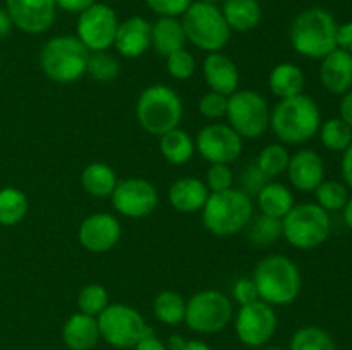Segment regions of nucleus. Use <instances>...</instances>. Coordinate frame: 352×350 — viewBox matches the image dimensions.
Returning <instances> with one entry per match:
<instances>
[{
  "label": "nucleus",
  "mask_w": 352,
  "mask_h": 350,
  "mask_svg": "<svg viewBox=\"0 0 352 350\" xmlns=\"http://www.w3.org/2000/svg\"><path fill=\"white\" fill-rule=\"evenodd\" d=\"M151 12L160 17H179L189 9L195 0H144Z\"/></svg>",
  "instance_id": "37998d69"
},
{
  "label": "nucleus",
  "mask_w": 352,
  "mask_h": 350,
  "mask_svg": "<svg viewBox=\"0 0 352 350\" xmlns=\"http://www.w3.org/2000/svg\"><path fill=\"white\" fill-rule=\"evenodd\" d=\"M140 126L153 136H164L179 127L182 120V100L170 86L153 84L143 89L136 103Z\"/></svg>",
  "instance_id": "0eeeda50"
},
{
  "label": "nucleus",
  "mask_w": 352,
  "mask_h": 350,
  "mask_svg": "<svg viewBox=\"0 0 352 350\" xmlns=\"http://www.w3.org/2000/svg\"><path fill=\"white\" fill-rule=\"evenodd\" d=\"M10 27H12V21L9 14L6 9H0V40H3L10 33Z\"/></svg>",
  "instance_id": "3c124183"
},
{
  "label": "nucleus",
  "mask_w": 352,
  "mask_h": 350,
  "mask_svg": "<svg viewBox=\"0 0 352 350\" xmlns=\"http://www.w3.org/2000/svg\"><path fill=\"white\" fill-rule=\"evenodd\" d=\"M253 218V202L250 194L241 189L212 192L203 206V225L219 237L239 233Z\"/></svg>",
  "instance_id": "20e7f679"
},
{
  "label": "nucleus",
  "mask_w": 352,
  "mask_h": 350,
  "mask_svg": "<svg viewBox=\"0 0 352 350\" xmlns=\"http://www.w3.org/2000/svg\"><path fill=\"white\" fill-rule=\"evenodd\" d=\"M258 297L270 305L292 304L301 292V271L298 264L282 254L267 256L253 273Z\"/></svg>",
  "instance_id": "7ed1b4c3"
},
{
  "label": "nucleus",
  "mask_w": 352,
  "mask_h": 350,
  "mask_svg": "<svg viewBox=\"0 0 352 350\" xmlns=\"http://www.w3.org/2000/svg\"><path fill=\"white\" fill-rule=\"evenodd\" d=\"M337 48L352 55V21L337 30Z\"/></svg>",
  "instance_id": "49530a36"
},
{
  "label": "nucleus",
  "mask_w": 352,
  "mask_h": 350,
  "mask_svg": "<svg viewBox=\"0 0 352 350\" xmlns=\"http://www.w3.org/2000/svg\"><path fill=\"white\" fill-rule=\"evenodd\" d=\"M289 350H336V343L325 329L305 326L294 333Z\"/></svg>",
  "instance_id": "473e14b6"
},
{
  "label": "nucleus",
  "mask_w": 352,
  "mask_h": 350,
  "mask_svg": "<svg viewBox=\"0 0 352 350\" xmlns=\"http://www.w3.org/2000/svg\"><path fill=\"white\" fill-rule=\"evenodd\" d=\"M234 174L229 165L213 163L206 174V187L212 192H222L232 187Z\"/></svg>",
  "instance_id": "a19ab883"
},
{
  "label": "nucleus",
  "mask_w": 352,
  "mask_h": 350,
  "mask_svg": "<svg viewBox=\"0 0 352 350\" xmlns=\"http://www.w3.org/2000/svg\"><path fill=\"white\" fill-rule=\"evenodd\" d=\"M184 343L186 340L179 335L170 336V340H168V347H170V350H181L182 347H184Z\"/></svg>",
  "instance_id": "864d4df0"
},
{
  "label": "nucleus",
  "mask_w": 352,
  "mask_h": 350,
  "mask_svg": "<svg viewBox=\"0 0 352 350\" xmlns=\"http://www.w3.org/2000/svg\"><path fill=\"white\" fill-rule=\"evenodd\" d=\"M208 196L206 184L196 177L177 178L168 189V202L181 213H196L203 209Z\"/></svg>",
  "instance_id": "4be33fe9"
},
{
  "label": "nucleus",
  "mask_w": 352,
  "mask_h": 350,
  "mask_svg": "<svg viewBox=\"0 0 352 350\" xmlns=\"http://www.w3.org/2000/svg\"><path fill=\"white\" fill-rule=\"evenodd\" d=\"M258 206L263 215L282 220L294 206V196L280 182H267L258 192Z\"/></svg>",
  "instance_id": "393cba45"
},
{
  "label": "nucleus",
  "mask_w": 352,
  "mask_h": 350,
  "mask_svg": "<svg viewBox=\"0 0 352 350\" xmlns=\"http://www.w3.org/2000/svg\"><path fill=\"white\" fill-rule=\"evenodd\" d=\"M95 2L96 0H55V5H57V9L65 10V12L81 14L82 10L91 7Z\"/></svg>",
  "instance_id": "a18cd8bd"
},
{
  "label": "nucleus",
  "mask_w": 352,
  "mask_h": 350,
  "mask_svg": "<svg viewBox=\"0 0 352 350\" xmlns=\"http://www.w3.org/2000/svg\"><path fill=\"white\" fill-rule=\"evenodd\" d=\"M270 106L263 95L253 89H237L227 102L229 126L243 139L261 137L270 127Z\"/></svg>",
  "instance_id": "1a4fd4ad"
},
{
  "label": "nucleus",
  "mask_w": 352,
  "mask_h": 350,
  "mask_svg": "<svg viewBox=\"0 0 352 350\" xmlns=\"http://www.w3.org/2000/svg\"><path fill=\"white\" fill-rule=\"evenodd\" d=\"M30 202L26 194L16 187L0 189V225L12 226L23 222Z\"/></svg>",
  "instance_id": "c756f323"
},
{
  "label": "nucleus",
  "mask_w": 352,
  "mask_h": 350,
  "mask_svg": "<svg viewBox=\"0 0 352 350\" xmlns=\"http://www.w3.org/2000/svg\"><path fill=\"white\" fill-rule=\"evenodd\" d=\"M93 79L100 82H110L119 78L120 64L113 55L105 51H93L88 58V69H86Z\"/></svg>",
  "instance_id": "e433bc0d"
},
{
  "label": "nucleus",
  "mask_w": 352,
  "mask_h": 350,
  "mask_svg": "<svg viewBox=\"0 0 352 350\" xmlns=\"http://www.w3.org/2000/svg\"><path fill=\"white\" fill-rule=\"evenodd\" d=\"M12 26L28 34L45 33L55 23V0H6Z\"/></svg>",
  "instance_id": "dca6fc26"
},
{
  "label": "nucleus",
  "mask_w": 352,
  "mask_h": 350,
  "mask_svg": "<svg viewBox=\"0 0 352 350\" xmlns=\"http://www.w3.org/2000/svg\"><path fill=\"white\" fill-rule=\"evenodd\" d=\"M100 336L117 349H131L153 329L146 326L143 316L126 304H109L98 314Z\"/></svg>",
  "instance_id": "9d476101"
},
{
  "label": "nucleus",
  "mask_w": 352,
  "mask_h": 350,
  "mask_svg": "<svg viewBox=\"0 0 352 350\" xmlns=\"http://www.w3.org/2000/svg\"><path fill=\"white\" fill-rule=\"evenodd\" d=\"M320 139L330 151H346L352 144V129L342 119H329L320 126Z\"/></svg>",
  "instance_id": "2f4dec72"
},
{
  "label": "nucleus",
  "mask_w": 352,
  "mask_h": 350,
  "mask_svg": "<svg viewBox=\"0 0 352 350\" xmlns=\"http://www.w3.org/2000/svg\"><path fill=\"white\" fill-rule=\"evenodd\" d=\"M88 48L71 34L52 38L40 51L41 71L58 84H71L81 79L88 69Z\"/></svg>",
  "instance_id": "39448f33"
},
{
  "label": "nucleus",
  "mask_w": 352,
  "mask_h": 350,
  "mask_svg": "<svg viewBox=\"0 0 352 350\" xmlns=\"http://www.w3.org/2000/svg\"><path fill=\"white\" fill-rule=\"evenodd\" d=\"M110 198L117 213L136 220L151 215L158 205L157 187L144 178H126L117 182Z\"/></svg>",
  "instance_id": "2eb2a0df"
},
{
  "label": "nucleus",
  "mask_w": 352,
  "mask_h": 350,
  "mask_svg": "<svg viewBox=\"0 0 352 350\" xmlns=\"http://www.w3.org/2000/svg\"><path fill=\"white\" fill-rule=\"evenodd\" d=\"M113 47L126 58L141 57L151 47V24L141 16L127 17L119 23Z\"/></svg>",
  "instance_id": "6ab92c4d"
},
{
  "label": "nucleus",
  "mask_w": 352,
  "mask_h": 350,
  "mask_svg": "<svg viewBox=\"0 0 352 350\" xmlns=\"http://www.w3.org/2000/svg\"><path fill=\"white\" fill-rule=\"evenodd\" d=\"M181 350H212L205 342L201 340H189V342L184 343Z\"/></svg>",
  "instance_id": "603ef678"
},
{
  "label": "nucleus",
  "mask_w": 352,
  "mask_h": 350,
  "mask_svg": "<svg viewBox=\"0 0 352 350\" xmlns=\"http://www.w3.org/2000/svg\"><path fill=\"white\" fill-rule=\"evenodd\" d=\"M100 329L95 316L76 312L62 328V340L71 350H91L98 343Z\"/></svg>",
  "instance_id": "5701e85b"
},
{
  "label": "nucleus",
  "mask_w": 352,
  "mask_h": 350,
  "mask_svg": "<svg viewBox=\"0 0 352 350\" xmlns=\"http://www.w3.org/2000/svg\"><path fill=\"white\" fill-rule=\"evenodd\" d=\"M261 350H282V349H278V347H267V349H261Z\"/></svg>",
  "instance_id": "6e6d98bb"
},
{
  "label": "nucleus",
  "mask_w": 352,
  "mask_h": 350,
  "mask_svg": "<svg viewBox=\"0 0 352 350\" xmlns=\"http://www.w3.org/2000/svg\"><path fill=\"white\" fill-rule=\"evenodd\" d=\"M167 71L168 74L179 81H186L191 78L196 71V60L188 50H177L167 57Z\"/></svg>",
  "instance_id": "58836bf2"
},
{
  "label": "nucleus",
  "mask_w": 352,
  "mask_h": 350,
  "mask_svg": "<svg viewBox=\"0 0 352 350\" xmlns=\"http://www.w3.org/2000/svg\"><path fill=\"white\" fill-rule=\"evenodd\" d=\"M117 182L119 180H117L116 172L109 165L100 163V161L89 163L81 174L82 189L89 196H95V198H109V196H112Z\"/></svg>",
  "instance_id": "cd10ccee"
},
{
  "label": "nucleus",
  "mask_w": 352,
  "mask_h": 350,
  "mask_svg": "<svg viewBox=\"0 0 352 350\" xmlns=\"http://www.w3.org/2000/svg\"><path fill=\"white\" fill-rule=\"evenodd\" d=\"M79 311L88 316H98L109 305V292L103 285L89 283L79 290L78 295Z\"/></svg>",
  "instance_id": "4c0bfd02"
},
{
  "label": "nucleus",
  "mask_w": 352,
  "mask_h": 350,
  "mask_svg": "<svg viewBox=\"0 0 352 350\" xmlns=\"http://www.w3.org/2000/svg\"><path fill=\"white\" fill-rule=\"evenodd\" d=\"M322 84L333 95H346L352 89V55L336 48L327 57L322 58L320 65Z\"/></svg>",
  "instance_id": "412c9836"
},
{
  "label": "nucleus",
  "mask_w": 352,
  "mask_h": 350,
  "mask_svg": "<svg viewBox=\"0 0 352 350\" xmlns=\"http://www.w3.org/2000/svg\"><path fill=\"white\" fill-rule=\"evenodd\" d=\"M195 144L196 151L212 165H230L243 154V137L229 124H212L203 127Z\"/></svg>",
  "instance_id": "4468645a"
},
{
  "label": "nucleus",
  "mask_w": 352,
  "mask_h": 350,
  "mask_svg": "<svg viewBox=\"0 0 352 350\" xmlns=\"http://www.w3.org/2000/svg\"><path fill=\"white\" fill-rule=\"evenodd\" d=\"M267 182H268V177L260 170L256 161H254V163L246 165V167L241 170V175H239L241 191H244L246 194H251V192L258 194L260 189L263 187Z\"/></svg>",
  "instance_id": "79ce46f5"
},
{
  "label": "nucleus",
  "mask_w": 352,
  "mask_h": 350,
  "mask_svg": "<svg viewBox=\"0 0 352 350\" xmlns=\"http://www.w3.org/2000/svg\"><path fill=\"white\" fill-rule=\"evenodd\" d=\"M160 137V151L168 163L184 165L195 154V141H192V137L186 130L179 129V127L168 130V132H165Z\"/></svg>",
  "instance_id": "c85d7f7f"
},
{
  "label": "nucleus",
  "mask_w": 352,
  "mask_h": 350,
  "mask_svg": "<svg viewBox=\"0 0 352 350\" xmlns=\"http://www.w3.org/2000/svg\"><path fill=\"white\" fill-rule=\"evenodd\" d=\"M342 161H340V170H342L344 182L349 189H352V144L346 151H342Z\"/></svg>",
  "instance_id": "de8ad7c7"
},
{
  "label": "nucleus",
  "mask_w": 352,
  "mask_h": 350,
  "mask_svg": "<svg viewBox=\"0 0 352 350\" xmlns=\"http://www.w3.org/2000/svg\"><path fill=\"white\" fill-rule=\"evenodd\" d=\"M336 17L322 7H311L296 16L292 21L291 45L299 55L308 58H323L337 48Z\"/></svg>",
  "instance_id": "f03ea898"
},
{
  "label": "nucleus",
  "mask_w": 352,
  "mask_h": 350,
  "mask_svg": "<svg viewBox=\"0 0 352 350\" xmlns=\"http://www.w3.org/2000/svg\"><path fill=\"white\" fill-rule=\"evenodd\" d=\"M232 297L236 299L241 305L258 301V290L253 278H239L232 287Z\"/></svg>",
  "instance_id": "c03bdc74"
},
{
  "label": "nucleus",
  "mask_w": 352,
  "mask_h": 350,
  "mask_svg": "<svg viewBox=\"0 0 352 350\" xmlns=\"http://www.w3.org/2000/svg\"><path fill=\"white\" fill-rule=\"evenodd\" d=\"M287 174L289 180L298 191L315 192L325 178V165L316 151L299 150L289 160Z\"/></svg>",
  "instance_id": "a211bd4d"
},
{
  "label": "nucleus",
  "mask_w": 352,
  "mask_h": 350,
  "mask_svg": "<svg viewBox=\"0 0 352 350\" xmlns=\"http://www.w3.org/2000/svg\"><path fill=\"white\" fill-rule=\"evenodd\" d=\"M203 75L210 89L220 95L230 96L239 88V71L229 55L222 51H212L203 62Z\"/></svg>",
  "instance_id": "aec40b11"
},
{
  "label": "nucleus",
  "mask_w": 352,
  "mask_h": 350,
  "mask_svg": "<svg viewBox=\"0 0 352 350\" xmlns=\"http://www.w3.org/2000/svg\"><path fill=\"white\" fill-rule=\"evenodd\" d=\"M282 235L296 249H316L330 235L329 211L313 202L292 206L282 218Z\"/></svg>",
  "instance_id": "6e6552de"
},
{
  "label": "nucleus",
  "mask_w": 352,
  "mask_h": 350,
  "mask_svg": "<svg viewBox=\"0 0 352 350\" xmlns=\"http://www.w3.org/2000/svg\"><path fill=\"white\" fill-rule=\"evenodd\" d=\"M153 311L158 321L165 325H179L184 321L186 301L181 294L174 290H164L155 297Z\"/></svg>",
  "instance_id": "7c9ffc66"
},
{
  "label": "nucleus",
  "mask_w": 352,
  "mask_h": 350,
  "mask_svg": "<svg viewBox=\"0 0 352 350\" xmlns=\"http://www.w3.org/2000/svg\"><path fill=\"white\" fill-rule=\"evenodd\" d=\"M322 126V113L315 100L306 95L284 98L270 113V127L284 144H302Z\"/></svg>",
  "instance_id": "f257e3e1"
},
{
  "label": "nucleus",
  "mask_w": 352,
  "mask_h": 350,
  "mask_svg": "<svg viewBox=\"0 0 352 350\" xmlns=\"http://www.w3.org/2000/svg\"><path fill=\"white\" fill-rule=\"evenodd\" d=\"M227 102H229V96L210 91L201 96L198 103V110L206 119H222L227 113Z\"/></svg>",
  "instance_id": "ea45409f"
},
{
  "label": "nucleus",
  "mask_w": 352,
  "mask_h": 350,
  "mask_svg": "<svg viewBox=\"0 0 352 350\" xmlns=\"http://www.w3.org/2000/svg\"><path fill=\"white\" fill-rule=\"evenodd\" d=\"M134 350H167V347L155 336V333H151V335L144 336L141 342H138L134 345Z\"/></svg>",
  "instance_id": "09e8293b"
},
{
  "label": "nucleus",
  "mask_w": 352,
  "mask_h": 350,
  "mask_svg": "<svg viewBox=\"0 0 352 350\" xmlns=\"http://www.w3.org/2000/svg\"><path fill=\"white\" fill-rule=\"evenodd\" d=\"M248 226H250L248 230L250 240L256 246H268L282 237V220L272 218L263 213L260 216H253Z\"/></svg>",
  "instance_id": "f704fd0d"
},
{
  "label": "nucleus",
  "mask_w": 352,
  "mask_h": 350,
  "mask_svg": "<svg viewBox=\"0 0 352 350\" xmlns=\"http://www.w3.org/2000/svg\"><path fill=\"white\" fill-rule=\"evenodd\" d=\"M186 33L177 17H160L151 24V47L158 55L167 58L174 51L182 50Z\"/></svg>",
  "instance_id": "b1692460"
},
{
  "label": "nucleus",
  "mask_w": 352,
  "mask_h": 350,
  "mask_svg": "<svg viewBox=\"0 0 352 350\" xmlns=\"http://www.w3.org/2000/svg\"><path fill=\"white\" fill-rule=\"evenodd\" d=\"M122 235L120 222L110 213H95L79 225V242L89 253H107L113 249Z\"/></svg>",
  "instance_id": "f3484780"
},
{
  "label": "nucleus",
  "mask_w": 352,
  "mask_h": 350,
  "mask_svg": "<svg viewBox=\"0 0 352 350\" xmlns=\"http://www.w3.org/2000/svg\"><path fill=\"white\" fill-rule=\"evenodd\" d=\"M117 27L119 17L116 10L107 3L95 2L79 14L76 36L89 51H105L113 45Z\"/></svg>",
  "instance_id": "f8f14e48"
},
{
  "label": "nucleus",
  "mask_w": 352,
  "mask_h": 350,
  "mask_svg": "<svg viewBox=\"0 0 352 350\" xmlns=\"http://www.w3.org/2000/svg\"><path fill=\"white\" fill-rule=\"evenodd\" d=\"M232 316V302L219 290H201L186 302L184 321L196 333L212 335L222 331Z\"/></svg>",
  "instance_id": "9b49d317"
},
{
  "label": "nucleus",
  "mask_w": 352,
  "mask_h": 350,
  "mask_svg": "<svg viewBox=\"0 0 352 350\" xmlns=\"http://www.w3.org/2000/svg\"><path fill=\"white\" fill-rule=\"evenodd\" d=\"M316 201L325 211H339L349 201V192L347 185L337 180H323L318 187L315 189Z\"/></svg>",
  "instance_id": "c9c22d12"
},
{
  "label": "nucleus",
  "mask_w": 352,
  "mask_h": 350,
  "mask_svg": "<svg viewBox=\"0 0 352 350\" xmlns=\"http://www.w3.org/2000/svg\"><path fill=\"white\" fill-rule=\"evenodd\" d=\"M289 160H291V154H289L287 148L284 144H268L263 150L260 151L256 158V165L260 167V170L270 177H278L280 174H284L287 170Z\"/></svg>",
  "instance_id": "72a5a7b5"
},
{
  "label": "nucleus",
  "mask_w": 352,
  "mask_h": 350,
  "mask_svg": "<svg viewBox=\"0 0 352 350\" xmlns=\"http://www.w3.org/2000/svg\"><path fill=\"white\" fill-rule=\"evenodd\" d=\"M340 119L352 129V89L344 95L342 102H340Z\"/></svg>",
  "instance_id": "8fccbe9b"
},
{
  "label": "nucleus",
  "mask_w": 352,
  "mask_h": 350,
  "mask_svg": "<svg viewBox=\"0 0 352 350\" xmlns=\"http://www.w3.org/2000/svg\"><path fill=\"white\" fill-rule=\"evenodd\" d=\"M186 40L205 51H220L230 40V27L222 10L208 0H198L182 14Z\"/></svg>",
  "instance_id": "423d86ee"
},
{
  "label": "nucleus",
  "mask_w": 352,
  "mask_h": 350,
  "mask_svg": "<svg viewBox=\"0 0 352 350\" xmlns=\"http://www.w3.org/2000/svg\"><path fill=\"white\" fill-rule=\"evenodd\" d=\"M344 220H346L347 226L352 230V198H349L347 205L344 206Z\"/></svg>",
  "instance_id": "5fc2aeb1"
},
{
  "label": "nucleus",
  "mask_w": 352,
  "mask_h": 350,
  "mask_svg": "<svg viewBox=\"0 0 352 350\" xmlns=\"http://www.w3.org/2000/svg\"><path fill=\"white\" fill-rule=\"evenodd\" d=\"M220 10L230 30L251 31L261 23V5L258 0H226Z\"/></svg>",
  "instance_id": "a878e982"
},
{
  "label": "nucleus",
  "mask_w": 352,
  "mask_h": 350,
  "mask_svg": "<svg viewBox=\"0 0 352 350\" xmlns=\"http://www.w3.org/2000/svg\"><path fill=\"white\" fill-rule=\"evenodd\" d=\"M272 93L278 98H291V96L301 95L305 88V74L301 69L291 62L278 64L274 71L270 72L268 79Z\"/></svg>",
  "instance_id": "bb28decb"
},
{
  "label": "nucleus",
  "mask_w": 352,
  "mask_h": 350,
  "mask_svg": "<svg viewBox=\"0 0 352 350\" xmlns=\"http://www.w3.org/2000/svg\"><path fill=\"white\" fill-rule=\"evenodd\" d=\"M277 329V314L265 301L241 305L236 318L237 338L246 347H263Z\"/></svg>",
  "instance_id": "ddd939ff"
}]
</instances>
